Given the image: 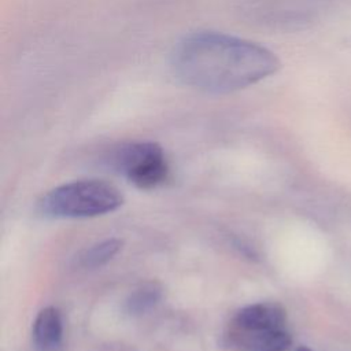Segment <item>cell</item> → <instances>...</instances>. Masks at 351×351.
Segmentation results:
<instances>
[{"label":"cell","instance_id":"3","mask_svg":"<svg viewBox=\"0 0 351 351\" xmlns=\"http://www.w3.org/2000/svg\"><path fill=\"white\" fill-rule=\"evenodd\" d=\"M111 162L117 170L141 189L159 185L169 171L160 145L152 141L123 144L114 151Z\"/></svg>","mask_w":351,"mask_h":351},{"label":"cell","instance_id":"7","mask_svg":"<svg viewBox=\"0 0 351 351\" xmlns=\"http://www.w3.org/2000/svg\"><path fill=\"white\" fill-rule=\"evenodd\" d=\"M121 245L122 243L118 239H108L99 244H95L82 252V255L80 256V263L86 269L100 267L118 252Z\"/></svg>","mask_w":351,"mask_h":351},{"label":"cell","instance_id":"9","mask_svg":"<svg viewBox=\"0 0 351 351\" xmlns=\"http://www.w3.org/2000/svg\"><path fill=\"white\" fill-rule=\"evenodd\" d=\"M296 351H311V350H310V348H307V347H303V346H302V347H299Z\"/></svg>","mask_w":351,"mask_h":351},{"label":"cell","instance_id":"8","mask_svg":"<svg viewBox=\"0 0 351 351\" xmlns=\"http://www.w3.org/2000/svg\"><path fill=\"white\" fill-rule=\"evenodd\" d=\"M160 299V288L155 282H148L137 288L128 299L126 307L130 314H143L148 311Z\"/></svg>","mask_w":351,"mask_h":351},{"label":"cell","instance_id":"5","mask_svg":"<svg viewBox=\"0 0 351 351\" xmlns=\"http://www.w3.org/2000/svg\"><path fill=\"white\" fill-rule=\"evenodd\" d=\"M285 310L278 303H255L241 308L230 322V328L240 330L284 328Z\"/></svg>","mask_w":351,"mask_h":351},{"label":"cell","instance_id":"2","mask_svg":"<svg viewBox=\"0 0 351 351\" xmlns=\"http://www.w3.org/2000/svg\"><path fill=\"white\" fill-rule=\"evenodd\" d=\"M123 203L117 186L103 180H80L49 191L40 202L44 215L86 218L111 213Z\"/></svg>","mask_w":351,"mask_h":351},{"label":"cell","instance_id":"1","mask_svg":"<svg viewBox=\"0 0 351 351\" xmlns=\"http://www.w3.org/2000/svg\"><path fill=\"white\" fill-rule=\"evenodd\" d=\"M170 67L185 86L213 95L233 93L273 75L280 60L269 48L221 32H195L171 51Z\"/></svg>","mask_w":351,"mask_h":351},{"label":"cell","instance_id":"4","mask_svg":"<svg viewBox=\"0 0 351 351\" xmlns=\"http://www.w3.org/2000/svg\"><path fill=\"white\" fill-rule=\"evenodd\" d=\"M229 343L243 351H287L291 336L284 328L240 330L229 328Z\"/></svg>","mask_w":351,"mask_h":351},{"label":"cell","instance_id":"6","mask_svg":"<svg viewBox=\"0 0 351 351\" xmlns=\"http://www.w3.org/2000/svg\"><path fill=\"white\" fill-rule=\"evenodd\" d=\"M63 325L59 310L53 306L44 307L33 324V343L37 351H58L62 344Z\"/></svg>","mask_w":351,"mask_h":351}]
</instances>
